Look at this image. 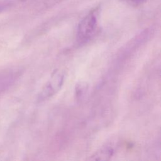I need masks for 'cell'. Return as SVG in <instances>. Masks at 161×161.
<instances>
[{
	"mask_svg": "<svg viewBox=\"0 0 161 161\" xmlns=\"http://www.w3.org/2000/svg\"><path fill=\"white\" fill-rule=\"evenodd\" d=\"M64 75L58 70L55 71L52 74L50 79L45 84L38 96L39 101H44L55 93H57L61 88L64 82Z\"/></svg>",
	"mask_w": 161,
	"mask_h": 161,
	"instance_id": "obj_2",
	"label": "cell"
},
{
	"mask_svg": "<svg viewBox=\"0 0 161 161\" xmlns=\"http://www.w3.org/2000/svg\"><path fill=\"white\" fill-rule=\"evenodd\" d=\"M113 151L111 148H106L96 152L93 155L90 157L92 160H109L112 156Z\"/></svg>",
	"mask_w": 161,
	"mask_h": 161,
	"instance_id": "obj_3",
	"label": "cell"
},
{
	"mask_svg": "<svg viewBox=\"0 0 161 161\" xmlns=\"http://www.w3.org/2000/svg\"><path fill=\"white\" fill-rule=\"evenodd\" d=\"M97 26V17L94 11L90 12L79 23L77 38L80 42H86L94 35Z\"/></svg>",
	"mask_w": 161,
	"mask_h": 161,
	"instance_id": "obj_1",
	"label": "cell"
},
{
	"mask_svg": "<svg viewBox=\"0 0 161 161\" xmlns=\"http://www.w3.org/2000/svg\"><path fill=\"white\" fill-rule=\"evenodd\" d=\"M27 0H3L0 2V13L5 11L9 8L22 3Z\"/></svg>",
	"mask_w": 161,
	"mask_h": 161,
	"instance_id": "obj_4",
	"label": "cell"
}]
</instances>
